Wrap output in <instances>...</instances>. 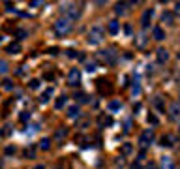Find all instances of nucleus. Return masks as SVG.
<instances>
[{
	"label": "nucleus",
	"mask_w": 180,
	"mask_h": 169,
	"mask_svg": "<svg viewBox=\"0 0 180 169\" xmlns=\"http://www.w3.org/2000/svg\"><path fill=\"white\" fill-rule=\"evenodd\" d=\"M70 30H71V21L68 17H62V19H58V21L55 23V32L58 36H66Z\"/></svg>",
	"instance_id": "nucleus-1"
},
{
	"label": "nucleus",
	"mask_w": 180,
	"mask_h": 169,
	"mask_svg": "<svg viewBox=\"0 0 180 169\" xmlns=\"http://www.w3.org/2000/svg\"><path fill=\"white\" fill-rule=\"evenodd\" d=\"M101 40H103V28H101L100 24H96V27H92L90 32H88V43L96 45V43H100Z\"/></svg>",
	"instance_id": "nucleus-2"
},
{
	"label": "nucleus",
	"mask_w": 180,
	"mask_h": 169,
	"mask_svg": "<svg viewBox=\"0 0 180 169\" xmlns=\"http://www.w3.org/2000/svg\"><path fill=\"white\" fill-rule=\"evenodd\" d=\"M98 58H100L101 62H105V64H115L116 62V53L115 51H100Z\"/></svg>",
	"instance_id": "nucleus-3"
},
{
	"label": "nucleus",
	"mask_w": 180,
	"mask_h": 169,
	"mask_svg": "<svg viewBox=\"0 0 180 169\" xmlns=\"http://www.w3.org/2000/svg\"><path fill=\"white\" fill-rule=\"evenodd\" d=\"M79 83H81V73H79V70H77V68H73L68 73V85L70 86H77Z\"/></svg>",
	"instance_id": "nucleus-4"
},
{
	"label": "nucleus",
	"mask_w": 180,
	"mask_h": 169,
	"mask_svg": "<svg viewBox=\"0 0 180 169\" xmlns=\"http://www.w3.org/2000/svg\"><path fill=\"white\" fill-rule=\"evenodd\" d=\"M152 141H154V132L152 130H145L141 134V137H139V143H141L143 147H148Z\"/></svg>",
	"instance_id": "nucleus-5"
},
{
	"label": "nucleus",
	"mask_w": 180,
	"mask_h": 169,
	"mask_svg": "<svg viewBox=\"0 0 180 169\" xmlns=\"http://www.w3.org/2000/svg\"><path fill=\"white\" fill-rule=\"evenodd\" d=\"M152 9H145L143 12V17H141V24H143V28H146L148 24H150V19H152Z\"/></svg>",
	"instance_id": "nucleus-6"
},
{
	"label": "nucleus",
	"mask_w": 180,
	"mask_h": 169,
	"mask_svg": "<svg viewBox=\"0 0 180 169\" xmlns=\"http://www.w3.org/2000/svg\"><path fill=\"white\" fill-rule=\"evenodd\" d=\"M169 113H171V119H173V120L180 119V105H178V104H171V107H169Z\"/></svg>",
	"instance_id": "nucleus-7"
},
{
	"label": "nucleus",
	"mask_w": 180,
	"mask_h": 169,
	"mask_svg": "<svg viewBox=\"0 0 180 169\" xmlns=\"http://www.w3.org/2000/svg\"><path fill=\"white\" fill-rule=\"evenodd\" d=\"M152 34H154V40H158V42L165 40V32H163V28H161V27H154Z\"/></svg>",
	"instance_id": "nucleus-8"
},
{
	"label": "nucleus",
	"mask_w": 180,
	"mask_h": 169,
	"mask_svg": "<svg viewBox=\"0 0 180 169\" xmlns=\"http://www.w3.org/2000/svg\"><path fill=\"white\" fill-rule=\"evenodd\" d=\"M156 55H158V62H159V64H165L167 60H169V53H167L165 49H158Z\"/></svg>",
	"instance_id": "nucleus-9"
},
{
	"label": "nucleus",
	"mask_w": 180,
	"mask_h": 169,
	"mask_svg": "<svg viewBox=\"0 0 180 169\" xmlns=\"http://www.w3.org/2000/svg\"><path fill=\"white\" fill-rule=\"evenodd\" d=\"M6 53H9V55H15V53H21V45L19 43H9L8 47H6Z\"/></svg>",
	"instance_id": "nucleus-10"
},
{
	"label": "nucleus",
	"mask_w": 180,
	"mask_h": 169,
	"mask_svg": "<svg viewBox=\"0 0 180 169\" xmlns=\"http://www.w3.org/2000/svg\"><path fill=\"white\" fill-rule=\"evenodd\" d=\"M98 124H100V126H111L113 119H111V117H105V115H100V117H98Z\"/></svg>",
	"instance_id": "nucleus-11"
},
{
	"label": "nucleus",
	"mask_w": 180,
	"mask_h": 169,
	"mask_svg": "<svg viewBox=\"0 0 180 169\" xmlns=\"http://www.w3.org/2000/svg\"><path fill=\"white\" fill-rule=\"evenodd\" d=\"M64 12H68L70 21H71V19H79V15H81V12H79V9H75L73 6H71V8H64Z\"/></svg>",
	"instance_id": "nucleus-12"
},
{
	"label": "nucleus",
	"mask_w": 180,
	"mask_h": 169,
	"mask_svg": "<svg viewBox=\"0 0 180 169\" xmlns=\"http://www.w3.org/2000/svg\"><path fill=\"white\" fill-rule=\"evenodd\" d=\"M107 107H109V111H111V113H115V111H120V109H122V104H120L118 100H111Z\"/></svg>",
	"instance_id": "nucleus-13"
},
{
	"label": "nucleus",
	"mask_w": 180,
	"mask_h": 169,
	"mask_svg": "<svg viewBox=\"0 0 180 169\" xmlns=\"http://www.w3.org/2000/svg\"><path fill=\"white\" fill-rule=\"evenodd\" d=\"M107 30H109L111 34H118V30H120V24H118V21H109V24H107Z\"/></svg>",
	"instance_id": "nucleus-14"
},
{
	"label": "nucleus",
	"mask_w": 180,
	"mask_h": 169,
	"mask_svg": "<svg viewBox=\"0 0 180 169\" xmlns=\"http://www.w3.org/2000/svg\"><path fill=\"white\" fill-rule=\"evenodd\" d=\"M79 105H71L70 109H68V117L70 119H77V117H79Z\"/></svg>",
	"instance_id": "nucleus-15"
},
{
	"label": "nucleus",
	"mask_w": 180,
	"mask_h": 169,
	"mask_svg": "<svg viewBox=\"0 0 180 169\" xmlns=\"http://www.w3.org/2000/svg\"><path fill=\"white\" fill-rule=\"evenodd\" d=\"M120 152H122V154H124V156L131 154V152H133V145H131V143H124V145L120 147Z\"/></svg>",
	"instance_id": "nucleus-16"
},
{
	"label": "nucleus",
	"mask_w": 180,
	"mask_h": 169,
	"mask_svg": "<svg viewBox=\"0 0 180 169\" xmlns=\"http://www.w3.org/2000/svg\"><path fill=\"white\" fill-rule=\"evenodd\" d=\"M161 21H163V23H167V24H173V21H174V15H173L171 12H163V15H161Z\"/></svg>",
	"instance_id": "nucleus-17"
},
{
	"label": "nucleus",
	"mask_w": 180,
	"mask_h": 169,
	"mask_svg": "<svg viewBox=\"0 0 180 169\" xmlns=\"http://www.w3.org/2000/svg\"><path fill=\"white\" fill-rule=\"evenodd\" d=\"M66 135H68V128H58L55 132V139H64Z\"/></svg>",
	"instance_id": "nucleus-18"
},
{
	"label": "nucleus",
	"mask_w": 180,
	"mask_h": 169,
	"mask_svg": "<svg viewBox=\"0 0 180 169\" xmlns=\"http://www.w3.org/2000/svg\"><path fill=\"white\" fill-rule=\"evenodd\" d=\"M173 137L171 135H163L161 137V147H173Z\"/></svg>",
	"instance_id": "nucleus-19"
},
{
	"label": "nucleus",
	"mask_w": 180,
	"mask_h": 169,
	"mask_svg": "<svg viewBox=\"0 0 180 169\" xmlns=\"http://www.w3.org/2000/svg\"><path fill=\"white\" fill-rule=\"evenodd\" d=\"M75 100L79 101V104H86V101H88V96H86L85 92H77V94H75Z\"/></svg>",
	"instance_id": "nucleus-20"
},
{
	"label": "nucleus",
	"mask_w": 180,
	"mask_h": 169,
	"mask_svg": "<svg viewBox=\"0 0 180 169\" xmlns=\"http://www.w3.org/2000/svg\"><path fill=\"white\" fill-rule=\"evenodd\" d=\"M66 101H68V96H60V98L56 100V104H55V107H56V109H62V107L66 105Z\"/></svg>",
	"instance_id": "nucleus-21"
},
{
	"label": "nucleus",
	"mask_w": 180,
	"mask_h": 169,
	"mask_svg": "<svg viewBox=\"0 0 180 169\" xmlns=\"http://www.w3.org/2000/svg\"><path fill=\"white\" fill-rule=\"evenodd\" d=\"M126 6H128L126 2H118V4H116V8H115L116 15H122V13H124V12H126Z\"/></svg>",
	"instance_id": "nucleus-22"
},
{
	"label": "nucleus",
	"mask_w": 180,
	"mask_h": 169,
	"mask_svg": "<svg viewBox=\"0 0 180 169\" xmlns=\"http://www.w3.org/2000/svg\"><path fill=\"white\" fill-rule=\"evenodd\" d=\"M49 147H51V139H42L39 141V148H42V150H47Z\"/></svg>",
	"instance_id": "nucleus-23"
},
{
	"label": "nucleus",
	"mask_w": 180,
	"mask_h": 169,
	"mask_svg": "<svg viewBox=\"0 0 180 169\" xmlns=\"http://www.w3.org/2000/svg\"><path fill=\"white\" fill-rule=\"evenodd\" d=\"M2 86H4L6 90H11V88H13V83H11V79H4V81H2Z\"/></svg>",
	"instance_id": "nucleus-24"
},
{
	"label": "nucleus",
	"mask_w": 180,
	"mask_h": 169,
	"mask_svg": "<svg viewBox=\"0 0 180 169\" xmlns=\"http://www.w3.org/2000/svg\"><path fill=\"white\" fill-rule=\"evenodd\" d=\"M154 105H156L159 111H163V100L159 98V96H158V98H154Z\"/></svg>",
	"instance_id": "nucleus-25"
},
{
	"label": "nucleus",
	"mask_w": 180,
	"mask_h": 169,
	"mask_svg": "<svg viewBox=\"0 0 180 169\" xmlns=\"http://www.w3.org/2000/svg\"><path fill=\"white\" fill-rule=\"evenodd\" d=\"M8 71V62L6 60H0V73H6Z\"/></svg>",
	"instance_id": "nucleus-26"
},
{
	"label": "nucleus",
	"mask_w": 180,
	"mask_h": 169,
	"mask_svg": "<svg viewBox=\"0 0 180 169\" xmlns=\"http://www.w3.org/2000/svg\"><path fill=\"white\" fill-rule=\"evenodd\" d=\"M145 43H146V36L141 34V36H139V40H137V45H139V47H143Z\"/></svg>",
	"instance_id": "nucleus-27"
},
{
	"label": "nucleus",
	"mask_w": 180,
	"mask_h": 169,
	"mask_svg": "<svg viewBox=\"0 0 180 169\" xmlns=\"http://www.w3.org/2000/svg\"><path fill=\"white\" fill-rule=\"evenodd\" d=\"M86 71H88V73L96 71V62H86Z\"/></svg>",
	"instance_id": "nucleus-28"
},
{
	"label": "nucleus",
	"mask_w": 180,
	"mask_h": 169,
	"mask_svg": "<svg viewBox=\"0 0 180 169\" xmlns=\"http://www.w3.org/2000/svg\"><path fill=\"white\" fill-rule=\"evenodd\" d=\"M28 86H30V88H32V90H36V88H38V86H39V81H38V79H32V81H30V83H28Z\"/></svg>",
	"instance_id": "nucleus-29"
},
{
	"label": "nucleus",
	"mask_w": 180,
	"mask_h": 169,
	"mask_svg": "<svg viewBox=\"0 0 180 169\" xmlns=\"http://www.w3.org/2000/svg\"><path fill=\"white\" fill-rule=\"evenodd\" d=\"M161 165H163V169H171V162H169V158H163Z\"/></svg>",
	"instance_id": "nucleus-30"
},
{
	"label": "nucleus",
	"mask_w": 180,
	"mask_h": 169,
	"mask_svg": "<svg viewBox=\"0 0 180 169\" xmlns=\"http://www.w3.org/2000/svg\"><path fill=\"white\" fill-rule=\"evenodd\" d=\"M28 119H30V113H28V111H23V113H21V120H23V122H27Z\"/></svg>",
	"instance_id": "nucleus-31"
},
{
	"label": "nucleus",
	"mask_w": 180,
	"mask_h": 169,
	"mask_svg": "<svg viewBox=\"0 0 180 169\" xmlns=\"http://www.w3.org/2000/svg\"><path fill=\"white\" fill-rule=\"evenodd\" d=\"M148 122L156 126V124H158V117H154V115H148Z\"/></svg>",
	"instance_id": "nucleus-32"
},
{
	"label": "nucleus",
	"mask_w": 180,
	"mask_h": 169,
	"mask_svg": "<svg viewBox=\"0 0 180 169\" xmlns=\"http://www.w3.org/2000/svg\"><path fill=\"white\" fill-rule=\"evenodd\" d=\"M17 36H19V38H27V36H28V32H27V30H17Z\"/></svg>",
	"instance_id": "nucleus-33"
},
{
	"label": "nucleus",
	"mask_w": 180,
	"mask_h": 169,
	"mask_svg": "<svg viewBox=\"0 0 180 169\" xmlns=\"http://www.w3.org/2000/svg\"><path fill=\"white\" fill-rule=\"evenodd\" d=\"M133 96H139V92H141V86H139V85H133Z\"/></svg>",
	"instance_id": "nucleus-34"
},
{
	"label": "nucleus",
	"mask_w": 180,
	"mask_h": 169,
	"mask_svg": "<svg viewBox=\"0 0 180 169\" xmlns=\"http://www.w3.org/2000/svg\"><path fill=\"white\" fill-rule=\"evenodd\" d=\"M66 55H68L70 58H73V56H77V53H75L73 49H68V51H66Z\"/></svg>",
	"instance_id": "nucleus-35"
},
{
	"label": "nucleus",
	"mask_w": 180,
	"mask_h": 169,
	"mask_svg": "<svg viewBox=\"0 0 180 169\" xmlns=\"http://www.w3.org/2000/svg\"><path fill=\"white\" fill-rule=\"evenodd\" d=\"M131 169H143L141 162H133V163H131Z\"/></svg>",
	"instance_id": "nucleus-36"
},
{
	"label": "nucleus",
	"mask_w": 180,
	"mask_h": 169,
	"mask_svg": "<svg viewBox=\"0 0 180 169\" xmlns=\"http://www.w3.org/2000/svg\"><path fill=\"white\" fill-rule=\"evenodd\" d=\"M53 92H55V88H47L43 92V96H47V98H49V96H53Z\"/></svg>",
	"instance_id": "nucleus-37"
},
{
	"label": "nucleus",
	"mask_w": 180,
	"mask_h": 169,
	"mask_svg": "<svg viewBox=\"0 0 180 169\" xmlns=\"http://www.w3.org/2000/svg\"><path fill=\"white\" fill-rule=\"evenodd\" d=\"M13 152H15V148H13V147H8V148H6V154H8V156H11Z\"/></svg>",
	"instance_id": "nucleus-38"
},
{
	"label": "nucleus",
	"mask_w": 180,
	"mask_h": 169,
	"mask_svg": "<svg viewBox=\"0 0 180 169\" xmlns=\"http://www.w3.org/2000/svg\"><path fill=\"white\" fill-rule=\"evenodd\" d=\"M43 77H45V79H47V81H53V79H55V73H45V75H43Z\"/></svg>",
	"instance_id": "nucleus-39"
},
{
	"label": "nucleus",
	"mask_w": 180,
	"mask_h": 169,
	"mask_svg": "<svg viewBox=\"0 0 180 169\" xmlns=\"http://www.w3.org/2000/svg\"><path fill=\"white\" fill-rule=\"evenodd\" d=\"M174 13L180 17V2H176V6H174Z\"/></svg>",
	"instance_id": "nucleus-40"
},
{
	"label": "nucleus",
	"mask_w": 180,
	"mask_h": 169,
	"mask_svg": "<svg viewBox=\"0 0 180 169\" xmlns=\"http://www.w3.org/2000/svg\"><path fill=\"white\" fill-rule=\"evenodd\" d=\"M124 32H126L128 36H130V34H131V27H130V24H126V27H124Z\"/></svg>",
	"instance_id": "nucleus-41"
},
{
	"label": "nucleus",
	"mask_w": 180,
	"mask_h": 169,
	"mask_svg": "<svg viewBox=\"0 0 180 169\" xmlns=\"http://www.w3.org/2000/svg\"><path fill=\"white\" fill-rule=\"evenodd\" d=\"M130 126H131V120H130V119H128V120H126V128H124V130L128 132V130H130Z\"/></svg>",
	"instance_id": "nucleus-42"
},
{
	"label": "nucleus",
	"mask_w": 180,
	"mask_h": 169,
	"mask_svg": "<svg viewBox=\"0 0 180 169\" xmlns=\"http://www.w3.org/2000/svg\"><path fill=\"white\" fill-rule=\"evenodd\" d=\"M49 53H51V55H56V53H58V49H56V47H51Z\"/></svg>",
	"instance_id": "nucleus-43"
},
{
	"label": "nucleus",
	"mask_w": 180,
	"mask_h": 169,
	"mask_svg": "<svg viewBox=\"0 0 180 169\" xmlns=\"http://www.w3.org/2000/svg\"><path fill=\"white\" fill-rule=\"evenodd\" d=\"M145 169H158V167H156V165H154V163H150V165H146Z\"/></svg>",
	"instance_id": "nucleus-44"
},
{
	"label": "nucleus",
	"mask_w": 180,
	"mask_h": 169,
	"mask_svg": "<svg viewBox=\"0 0 180 169\" xmlns=\"http://www.w3.org/2000/svg\"><path fill=\"white\" fill-rule=\"evenodd\" d=\"M34 169H45V165H42V163H39V165H36Z\"/></svg>",
	"instance_id": "nucleus-45"
},
{
	"label": "nucleus",
	"mask_w": 180,
	"mask_h": 169,
	"mask_svg": "<svg viewBox=\"0 0 180 169\" xmlns=\"http://www.w3.org/2000/svg\"><path fill=\"white\" fill-rule=\"evenodd\" d=\"M0 42H2V36H0Z\"/></svg>",
	"instance_id": "nucleus-46"
}]
</instances>
